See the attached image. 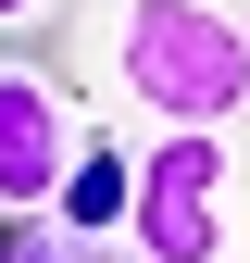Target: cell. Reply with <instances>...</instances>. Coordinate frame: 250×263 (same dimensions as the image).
Here are the masks:
<instances>
[{"label": "cell", "instance_id": "cell-4", "mask_svg": "<svg viewBox=\"0 0 250 263\" xmlns=\"http://www.w3.org/2000/svg\"><path fill=\"white\" fill-rule=\"evenodd\" d=\"M125 201H138V163L113 138H75V163H62V188H50L38 226H62V238H125Z\"/></svg>", "mask_w": 250, "mask_h": 263}, {"label": "cell", "instance_id": "cell-5", "mask_svg": "<svg viewBox=\"0 0 250 263\" xmlns=\"http://www.w3.org/2000/svg\"><path fill=\"white\" fill-rule=\"evenodd\" d=\"M25 263H138V251H113V238H62V226H38V238H25Z\"/></svg>", "mask_w": 250, "mask_h": 263}, {"label": "cell", "instance_id": "cell-6", "mask_svg": "<svg viewBox=\"0 0 250 263\" xmlns=\"http://www.w3.org/2000/svg\"><path fill=\"white\" fill-rule=\"evenodd\" d=\"M25 13H38V0H0V25H25Z\"/></svg>", "mask_w": 250, "mask_h": 263}, {"label": "cell", "instance_id": "cell-1", "mask_svg": "<svg viewBox=\"0 0 250 263\" xmlns=\"http://www.w3.org/2000/svg\"><path fill=\"white\" fill-rule=\"evenodd\" d=\"M113 76H125V101L163 113V125H238L250 113V25L213 13V0H125Z\"/></svg>", "mask_w": 250, "mask_h": 263}, {"label": "cell", "instance_id": "cell-3", "mask_svg": "<svg viewBox=\"0 0 250 263\" xmlns=\"http://www.w3.org/2000/svg\"><path fill=\"white\" fill-rule=\"evenodd\" d=\"M88 125L62 113V88L50 76H0V213H50V188H62V163H75Z\"/></svg>", "mask_w": 250, "mask_h": 263}, {"label": "cell", "instance_id": "cell-2", "mask_svg": "<svg viewBox=\"0 0 250 263\" xmlns=\"http://www.w3.org/2000/svg\"><path fill=\"white\" fill-rule=\"evenodd\" d=\"M225 138L213 125H175V138L138 151V201H125V238H138V263H213L225 251Z\"/></svg>", "mask_w": 250, "mask_h": 263}]
</instances>
